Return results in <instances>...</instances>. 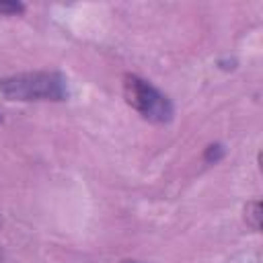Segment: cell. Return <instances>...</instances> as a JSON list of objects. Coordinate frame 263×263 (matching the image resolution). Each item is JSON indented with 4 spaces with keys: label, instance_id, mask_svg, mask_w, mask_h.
<instances>
[{
    "label": "cell",
    "instance_id": "1",
    "mask_svg": "<svg viewBox=\"0 0 263 263\" xmlns=\"http://www.w3.org/2000/svg\"><path fill=\"white\" fill-rule=\"evenodd\" d=\"M0 92L10 101H66L68 80L60 72H21L0 80Z\"/></svg>",
    "mask_w": 263,
    "mask_h": 263
},
{
    "label": "cell",
    "instance_id": "2",
    "mask_svg": "<svg viewBox=\"0 0 263 263\" xmlns=\"http://www.w3.org/2000/svg\"><path fill=\"white\" fill-rule=\"evenodd\" d=\"M123 97L129 107H134L144 119L154 123H166L173 119V103L171 99L160 92L152 82L136 76L125 74L123 78Z\"/></svg>",
    "mask_w": 263,
    "mask_h": 263
},
{
    "label": "cell",
    "instance_id": "3",
    "mask_svg": "<svg viewBox=\"0 0 263 263\" xmlns=\"http://www.w3.org/2000/svg\"><path fill=\"white\" fill-rule=\"evenodd\" d=\"M245 220H247V224L253 230H259L261 228V201L259 199L247 203V208H245Z\"/></svg>",
    "mask_w": 263,
    "mask_h": 263
},
{
    "label": "cell",
    "instance_id": "4",
    "mask_svg": "<svg viewBox=\"0 0 263 263\" xmlns=\"http://www.w3.org/2000/svg\"><path fill=\"white\" fill-rule=\"evenodd\" d=\"M23 10H25V4L21 2H6V0L0 2V14H21Z\"/></svg>",
    "mask_w": 263,
    "mask_h": 263
},
{
    "label": "cell",
    "instance_id": "5",
    "mask_svg": "<svg viewBox=\"0 0 263 263\" xmlns=\"http://www.w3.org/2000/svg\"><path fill=\"white\" fill-rule=\"evenodd\" d=\"M222 154H224V148H222L220 144H212V146H208V150H205V160H208V162H216V160H220Z\"/></svg>",
    "mask_w": 263,
    "mask_h": 263
},
{
    "label": "cell",
    "instance_id": "6",
    "mask_svg": "<svg viewBox=\"0 0 263 263\" xmlns=\"http://www.w3.org/2000/svg\"><path fill=\"white\" fill-rule=\"evenodd\" d=\"M123 263H138V261H123Z\"/></svg>",
    "mask_w": 263,
    "mask_h": 263
}]
</instances>
